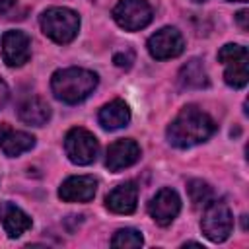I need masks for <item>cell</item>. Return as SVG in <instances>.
<instances>
[{"label": "cell", "instance_id": "25", "mask_svg": "<svg viewBox=\"0 0 249 249\" xmlns=\"http://www.w3.org/2000/svg\"><path fill=\"white\" fill-rule=\"evenodd\" d=\"M247 18H249V12H247V10H241V12H237V21H239L241 29H247V27H249V23H247Z\"/></svg>", "mask_w": 249, "mask_h": 249}, {"label": "cell", "instance_id": "18", "mask_svg": "<svg viewBox=\"0 0 249 249\" xmlns=\"http://www.w3.org/2000/svg\"><path fill=\"white\" fill-rule=\"evenodd\" d=\"M187 191H189V196H191V202L195 208H202V206H208L212 202V189L208 183H204L200 179L189 181Z\"/></svg>", "mask_w": 249, "mask_h": 249}, {"label": "cell", "instance_id": "15", "mask_svg": "<svg viewBox=\"0 0 249 249\" xmlns=\"http://www.w3.org/2000/svg\"><path fill=\"white\" fill-rule=\"evenodd\" d=\"M130 121V109L123 99H113L111 103L103 105L99 111V124L107 130H117L126 126Z\"/></svg>", "mask_w": 249, "mask_h": 249}, {"label": "cell", "instance_id": "1", "mask_svg": "<svg viewBox=\"0 0 249 249\" xmlns=\"http://www.w3.org/2000/svg\"><path fill=\"white\" fill-rule=\"evenodd\" d=\"M216 130V123L210 115L195 105L181 109V113L167 126V140L175 148H191L208 140Z\"/></svg>", "mask_w": 249, "mask_h": 249}, {"label": "cell", "instance_id": "7", "mask_svg": "<svg viewBox=\"0 0 249 249\" xmlns=\"http://www.w3.org/2000/svg\"><path fill=\"white\" fill-rule=\"evenodd\" d=\"M183 49H185L183 35L175 27H161L148 39V51L158 60L179 56L183 53Z\"/></svg>", "mask_w": 249, "mask_h": 249}, {"label": "cell", "instance_id": "14", "mask_svg": "<svg viewBox=\"0 0 249 249\" xmlns=\"http://www.w3.org/2000/svg\"><path fill=\"white\" fill-rule=\"evenodd\" d=\"M0 220H2V226L8 233V237H12V239L19 237L23 231H27L31 228V218L21 208H18L10 202L0 204Z\"/></svg>", "mask_w": 249, "mask_h": 249}, {"label": "cell", "instance_id": "12", "mask_svg": "<svg viewBox=\"0 0 249 249\" xmlns=\"http://www.w3.org/2000/svg\"><path fill=\"white\" fill-rule=\"evenodd\" d=\"M136 202H138V189L132 181L115 187L105 198L107 208L115 214H132L136 210Z\"/></svg>", "mask_w": 249, "mask_h": 249}, {"label": "cell", "instance_id": "21", "mask_svg": "<svg viewBox=\"0 0 249 249\" xmlns=\"http://www.w3.org/2000/svg\"><path fill=\"white\" fill-rule=\"evenodd\" d=\"M241 58H247V49L241 47V45L228 43L218 51V60L224 62V64H231V62H237Z\"/></svg>", "mask_w": 249, "mask_h": 249}, {"label": "cell", "instance_id": "13", "mask_svg": "<svg viewBox=\"0 0 249 249\" xmlns=\"http://www.w3.org/2000/svg\"><path fill=\"white\" fill-rule=\"evenodd\" d=\"M33 146H35V138L29 132L14 130L8 124H0V150L6 156H10V158L19 156V154L31 150Z\"/></svg>", "mask_w": 249, "mask_h": 249}, {"label": "cell", "instance_id": "17", "mask_svg": "<svg viewBox=\"0 0 249 249\" xmlns=\"http://www.w3.org/2000/svg\"><path fill=\"white\" fill-rule=\"evenodd\" d=\"M179 82L183 88H206L208 76L204 70V64L198 58H191L179 72Z\"/></svg>", "mask_w": 249, "mask_h": 249}, {"label": "cell", "instance_id": "8", "mask_svg": "<svg viewBox=\"0 0 249 249\" xmlns=\"http://www.w3.org/2000/svg\"><path fill=\"white\" fill-rule=\"evenodd\" d=\"M181 210V198L173 189H160L148 202V212L160 226H169Z\"/></svg>", "mask_w": 249, "mask_h": 249}, {"label": "cell", "instance_id": "23", "mask_svg": "<svg viewBox=\"0 0 249 249\" xmlns=\"http://www.w3.org/2000/svg\"><path fill=\"white\" fill-rule=\"evenodd\" d=\"M14 10H18V0H0V16L4 18H14Z\"/></svg>", "mask_w": 249, "mask_h": 249}, {"label": "cell", "instance_id": "2", "mask_svg": "<svg viewBox=\"0 0 249 249\" xmlns=\"http://www.w3.org/2000/svg\"><path fill=\"white\" fill-rule=\"evenodd\" d=\"M97 86V74L86 68H62L56 70L51 78V89L56 99L64 103H80L84 101Z\"/></svg>", "mask_w": 249, "mask_h": 249}, {"label": "cell", "instance_id": "10", "mask_svg": "<svg viewBox=\"0 0 249 249\" xmlns=\"http://www.w3.org/2000/svg\"><path fill=\"white\" fill-rule=\"evenodd\" d=\"M140 160V146L130 138H121L107 148L105 165L109 171H121Z\"/></svg>", "mask_w": 249, "mask_h": 249}, {"label": "cell", "instance_id": "3", "mask_svg": "<svg viewBox=\"0 0 249 249\" xmlns=\"http://www.w3.org/2000/svg\"><path fill=\"white\" fill-rule=\"evenodd\" d=\"M80 18L70 8H49L41 16V29L54 43H70L78 35Z\"/></svg>", "mask_w": 249, "mask_h": 249}, {"label": "cell", "instance_id": "5", "mask_svg": "<svg viewBox=\"0 0 249 249\" xmlns=\"http://www.w3.org/2000/svg\"><path fill=\"white\" fill-rule=\"evenodd\" d=\"M64 150L72 163L76 165H89L97 158V138L86 128H72L64 138Z\"/></svg>", "mask_w": 249, "mask_h": 249}, {"label": "cell", "instance_id": "16", "mask_svg": "<svg viewBox=\"0 0 249 249\" xmlns=\"http://www.w3.org/2000/svg\"><path fill=\"white\" fill-rule=\"evenodd\" d=\"M19 119L25 124H33V126H43L49 119H51V107L45 99L41 97H29L25 99L19 109H18Z\"/></svg>", "mask_w": 249, "mask_h": 249}, {"label": "cell", "instance_id": "26", "mask_svg": "<svg viewBox=\"0 0 249 249\" xmlns=\"http://www.w3.org/2000/svg\"><path fill=\"white\" fill-rule=\"evenodd\" d=\"M228 2H247V0H228Z\"/></svg>", "mask_w": 249, "mask_h": 249}, {"label": "cell", "instance_id": "22", "mask_svg": "<svg viewBox=\"0 0 249 249\" xmlns=\"http://www.w3.org/2000/svg\"><path fill=\"white\" fill-rule=\"evenodd\" d=\"M113 62L119 66V68H130L132 62H134V53L130 49H126L124 53H117L113 56Z\"/></svg>", "mask_w": 249, "mask_h": 249}, {"label": "cell", "instance_id": "27", "mask_svg": "<svg viewBox=\"0 0 249 249\" xmlns=\"http://www.w3.org/2000/svg\"><path fill=\"white\" fill-rule=\"evenodd\" d=\"M195 2H204V0H195Z\"/></svg>", "mask_w": 249, "mask_h": 249}, {"label": "cell", "instance_id": "20", "mask_svg": "<svg viewBox=\"0 0 249 249\" xmlns=\"http://www.w3.org/2000/svg\"><path fill=\"white\" fill-rule=\"evenodd\" d=\"M144 243L140 231L132 230V228H124V230H119L113 239H111V245L113 247H119V249H134V247H140Z\"/></svg>", "mask_w": 249, "mask_h": 249}, {"label": "cell", "instance_id": "4", "mask_svg": "<svg viewBox=\"0 0 249 249\" xmlns=\"http://www.w3.org/2000/svg\"><path fill=\"white\" fill-rule=\"evenodd\" d=\"M200 228H202V233L214 241V243H222L230 237L231 233V228H233V218H231V210L226 202L222 200H216V202H210L206 206V212H204V218L200 222Z\"/></svg>", "mask_w": 249, "mask_h": 249}, {"label": "cell", "instance_id": "6", "mask_svg": "<svg viewBox=\"0 0 249 249\" xmlns=\"http://www.w3.org/2000/svg\"><path fill=\"white\" fill-rule=\"evenodd\" d=\"M115 21L126 31H138L152 21V8L146 0H121L113 8Z\"/></svg>", "mask_w": 249, "mask_h": 249}, {"label": "cell", "instance_id": "9", "mask_svg": "<svg viewBox=\"0 0 249 249\" xmlns=\"http://www.w3.org/2000/svg\"><path fill=\"white\" fill-rule=\"evenodd\" d=\"M31 56V41L23 31H6L2 37V58L8 66H23Z\"/></svg>", "mask_w": 249, "mask_h": 249}, {"label": "cell", "instance_id": "11", "mask_svg": "<svg viewBox=\"0 0 249 249\" xmlns=\"http://www.w3.org/2000/svg\"><path fill=\"white\" fill-rule=\"evenodd\" d=\"M97 191V181L91 175H76V177H68L60 189H58V196L66 202H88L95 196Z\"/></svg>", "mask_w": 249, "mask_h": 249}, {"label": "cell", "instance_id": "19", "mask_svg": "<svg viewBox=\"0 0 249 249\" xmlns=\"http://www.w3.org/2000/svg\"><path fill=\"white\" fill-rule=\"evenodd\" d=\"M224 80L228 86L231 88H243L249 80V72H247V58H241L237 62L228 64V70L224 72Z\"/></svg>", "mask_w": 249, "mask_h": 249}, {"label": "cell", "instance_id": "24", "mask_svg": "<svg viewBox=\"0 0 249 249\" xmlns=\"http://www.w3.org/2000/svg\"><path fill=\"white\" fill-rule=\"evenodd\" d=\"M8 95H10L8 86H6V82H4V80H0V107H4V103L8 101Z\"/></svg>", "mask_w": 249, "mask_h": 249}]
</instances>
